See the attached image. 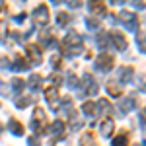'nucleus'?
<instances>
[{
    "instance_id": "423d86ee",
    "label": "nucleus",
    "mask_w": 146,
    "mask_h": 146,
    "mask_svg": "<svg viewBox=\"0 0 146 146\" xmlns=\"http://www.w3.org/2000/svg\"><path fill=\"white\" fill-rule=\"evenodd\" d=\"M111 39H113V43H115V47H117L119 51H125V49H127V41H125V37H123V35L111 33Z\"/></svg>"
},
{
    "instance_id": "6e6552de",
    "label": "nucleus",
    "mask_w": 146,
    "mask_h": 146,
    "mask_svg": "<svg viewBox=\"0 0 146 146\" xmlns=\"http://www.w3.org/2000/svg\"><path fill=\"white\" fill-rule=\"evenodd\" d=\"M33 16L37 18V22L47 23V8H45V6H39V8L33 12Z\"/></svg>"
},
{
    "instance_id": "5701e85b",
    "label": "nucleus",
    "mask_w": 146,
    "mask_h": 146,
    "mask_svg": "<svg viewBox=\"0 0 146 146\" xmlns=\"http://www.w3.org/2000/svg\"><path fill=\"white\" fill-rule=\"evenodd\" d=\"M142 90H144V92H146V86H142Z\"/></svg>"
},
{
    "instance_id": "7ed1b4c3",
    "label": "nucleus",
    "mask_w": 146,
    "mask_h": 146,
    "mask_svg": "<svg viewBox=\"0 0 146 146\" xmlns=\"http://www.w3.org/2000/svg\"><path fill=\"white\" fill-rule=\"evenodd\" d=\"M96 68H98V70H103V72L111 70L113 68V56L111 55H101L100 58L96 60Z\"/></svg>"
},
{
    "instance_id": "6ab92c4d",
    "label": "nucleus",
    "mask_w": 146,
    "mask_h": 146,
    "mask_svg": "<svg viewBox=\"0 0 146 146\" xmlns=\"http://www.w3.org/2000/svg\"><path fill=\"white\" fill-rule=\"evenodd\" d=\"M86 25H88L90 29H96V27L100 25V22H98V20H86Z\"/></svg>"
},
{
    "instance_id": "f03ea898",
    "label": "nucleus",
    "mask_w": 146,
    "mask_h": 146,
    "mask_svg": "<svg viewBox=\"0 0 146 146\" xmlns=\"http://www.w3.org/2000/svg\"><path fill=\"white\" fill-rule=\"evenodd\" d=\"M47 125V119H45V113L41 111V109H35L33 113V119H31V129L33 131H43V127Z\"/></svg>"
},
{
    "instance_id": "f8f14e48",
    "label": "nucleus",
    "mask_w": 146,
    "mask_h": 146,
    "mask_svg": "<svg viewBox=\"0 0 146 146\" xmlns=\"http://www.w3.org/2000/svg\"><path fill=\"white\" fill-rule=\"evenodd\" d=\"M82 109H84V113H86V115H90V117H94V115L98 113V111H96V109H98V107H96V103H86Z\"/></svg>"
},
{
    "instance_id": "2eb2a0df",
    "label": "nucleus",
    "mask_w": 146,
    "mask_h": 146,
    "mask_svg": "<svg viewBox=\"0 0 146 146\" xmlns=\"http://www.w3.org/2000/svg\"><path fill=\"white\" fill-rule=\"evenodd\" d=\"M136 41H138V47H140V51H142V53H146V35H144V33L138 35V37H136Z\"/></svg>"
},
{
    "instance_id": "20e7f679",
    "label": "nucleus",
    "mask_w": 146,
    "mask_h": 146,
    "mask_svg": "<svg viewBox=\"0 0 146 146\" xmlns=\"http://www.w3.org/2000/svg\"><path fill=\"white\" fill-rule=\"evenodd\" d=\"M45 98H47L49 105H51L53 109L58 107V94H56V88H49V90L45 92Z\"/></svg>"
},
{
    "instance_id": "f3484780",
    "label": "nucleus",
    "mask_w": 146,
    "mask_h": 146,
    "mask_svg": "<svg viewBox=\"0 0 146 146\" xmlns=\"http://www.w3.org/2000/svg\"><path fill=\"white\" fill-rule=\"evenodd\" d=\"M113 146H127V136H119V138H115V142H113Z\"/></svg>"
},
{
    "instance_id": "412c9836",
    "label": "nucleus",
    "mask_w": 146,
    "mask_h": 146,
    "mask_svg": "<svg viewBox=\"0 0 146 146\" xmlns=\"http://www.w3.org/2000/svg\"><path fill=\"white\" fill-rule=\"evenodd\" d=\"M140 121H142V125L146 127V111H142V113H140Z\"/></svg>"
},
{
    "instance_id": "4468645a",
    "label": "nucleus",
    "mask_w": 146,
    "mask_h": 146,
    "mask_svg": "<svg viewBox=\"0 0 146 146\" xmlns=\"http://www.w3.org/2000/svg\"><path fill=\"white\" fill-rule=\"evenodd\" d=\"M10 125H12V133H14V135H18V136H20V135H23V129H20L22 125L18 123V121H12Z\"/></svg>"
},
{
    "instance_id": "f257e3e1",
    "label": "nucleus",
    "mask_w": 146,
    "mask_h": 146,
    "mask_svg": "<svg viewBox=\"0 0 146 146\" xmlns=\"http://www.w3.org/2000/svg\"><path fill=\"white\" fill-rule=\"evenodd\" d=\"M119 22L123 23V25H127V29H129V31H136L138 22H136V16H135V14H131V12H121V14H119Z\"/></svg>"
},
{
    "instance_id": "ddd939ff",
    "label": "nucleus",
    "mask_w": 146,
    "mask_h": 146,
    "mask_svg": "<svg viewBox=\"0 0 146 146\" xmlns=\"http://www.w3.org/2000/svg\"><path fill=\"white\" fill-rule=\"evenodd\" d=\"M121 105H123L125 111L133 109V107H135V98H127V100H123V101H121Z\"/></svg>"
},
{
    "instance_id": "aec40b11",
    "label": "nucleus",
    "mask_w": 146,
    "mask_h": 146,
    "mask_svg": "<svg viewBox=\"0 0 146 146\" xmlns=\"http://www.w3.org/2000/svg\"><path fill=\"white\" fill-rule=\"evenodd\" d=\"M66 22H68V16L66 14H60V16H58V25H64Z\"/></svg>"
},
{
    "instance_id": "1a4fd4ad",
    "label": "nucleus",
    "mask_w": 146,
    "mask_h": 146,
    "mask_svg": "<svg viewBox=\"0 0 146 146\" xmlns=\"http://www.w3.org/2000/svg\"><path fill=\"white\" fill-rule=\"evenodd\" d=\"M27 55L31 56V60H33L35 64H37V62H41V53H39V49H37V47H27Z\"/></svg>"
},
{
    "instance_id": "4be33fe9",
    "label": "nucleus",
    "mask_w": 146,
    "mask_h": 146,
    "mask_svg": "<svg viewBox=\"0 0 146 146\" xmlns=\"http://www.w3.org/2000/svg\"><path fill=\"white\" fill-rule=\"evenodd\" d=\"M29 146H39L37 144V138H29Z\"/></svg>"
},
{
    "instance_id": "a211bd4d",
    "label": "nucleus",
    "mask_w": 146,
    "mask_h": 146,
    "mask_svg": "<svg viewBox=\"0 0 146 146\" xmlns=\"http://www.w3.org/2000/svg\"><path fill=\"white\" fill-rule=\"evenodd\" d=\"M37 86H39V76H31V78H29V88L37 90Z\"/></svg>"
},
{
    "instance_id": "39448f33",
    "label": "nucleus",
    "mask_w": 146,
    "mask_h": 146,
    "mask_svg": "<svg viewBox=\"0 0 146 146\" xmlns=\"http://www.w3.org/2000/svg\"><path fill=\"white\" fill-rule=\"evenodd\" d=\"M107 92L111 94L113 98H119V96H121V86H119V80H111V82H107Z\"/></svg>"
},
{
    "instance_id": "9b49d317",
    "label": "nucleus",
    "mask_w": 146,
    "mask_h": 146,
    "mask_svg": "<svg viewBox=\"0 0 146 146\" xmlns=\"http://www.w3.org/2000/svg\"><path fill=\"white\" fill-rule=\"evenodd\" d=\"M88 8H90L94 14H100V16L105 14V6H103V4H88Z\"/></svg>"
},
{
    "instance_id": "dca6fc26",
    "label": "nucleus",
    "mask_w": 146,
    "mask_h": 146,
    "mask_svg": "<svg viewBox=\"0 0 146 146\" xmlns=\"http://www.w3.org/2000/svg\"><path fill=\"white\" fill-rule=\"evenodd\" d=\"M82 146H96V142H94V136H92V135H86L84 138H82Z\"/></svg>"
},
{
    "instance_id": "9d476101",
    "label": "nucleus",
    "mask_w": 146,
    "mask_h": 146,
    "mask_svg": "<svg viewBox=\"0 0 146 146\" xmlns=\"http://www.w3.org/2000/svg\"><path fill=\"white\" fill-rule=\"evenodd\" d=\"M111 133H113V121H111V119H105V121L101 123V135L109 136Z\"/></svg>"
},
{
    "instance_id": "0eeeda50",
    "label": "nucleus",
    "mask_w": 146,
    "mask_h": 146,
    "mask_svg": "<svg viewBox=\"0 0 146 146\" xmlns=\"http://www.w3.org/2000/svg\"><path fill=\"white\" fill-rule=\"evenodd\" d=\"M133 74H135V70H133L131 66H123L121 70H119V76H121L123 82H131V76H133Z\"/></svg>"
}]
</instances>
